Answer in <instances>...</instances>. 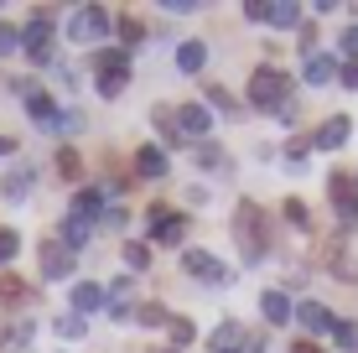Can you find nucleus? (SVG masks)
I'll list each match as a JSON object with an SVG mask.
<instances>
[{"label":"nucleus","mask_w":358,"mask_h":353,"mask_svg":"<svg viewBox=\"0 0 358 353\" xmlns=\"http://www.w3.org/2000/svg\"><path fill=\"white\" fill-rule=\"evenodd\" d=\"M234 239H239V250H244V260H265V250H270V239H265V213H260V203H239L234 208Z\"/></svg>","instance_id":"obj_1"},{"label":"nucleus","mask_w":358,"mask_h":353,"mask_svg":"<svg viewBox=\"0 0 358 353\" xmlns=\"http://www.w3.org/2000/svg\"><path fill=\"white\" fill-rule=\"evenodd\" d=\"M250 104L255 109H286L291 104V83H286V73L280 68H255V78H250Z\"/></svg>","instance_id":"obj_2"},{"label":"nucleus","mask_w":358,"mask_h":353,"mask_svg":"<svg viewBox=\"0 0 358 353\" xmlns=\"http://www.w3.org/2000/svg\"><path fill=\"white\" fill-rule=\"evenodd\" d=\"M109 27H115V21H109V10H104V6H78V10H73L68 36H73V42H104Z\"/></svg>","instance_id":"obj_3"},{"label":"nucleus","mask_w":358,"mask_h":353,"mask_svg":"<svg viewBox=\"0 0 358 353\" xmlns=\"http://www.w3.org/2000/svg\"><path fill=\"white\" fill-rule=\"evenodd\" d=\"M182 271L197 275V281H208V286H229V265L213 260L208 250H187V254H182Z\"/></svg>","instance_id":"obj_4"},{"label":"nucleus","mask_w":358,"mask_h":353,"mask_svg":"<svg viewBox=\"0 0 358 353\" xmlns=\"http://www.w3.org/2000/svg\"><path fill=\"white\" fill-rule=\"evenodd\" d=\"M327 187H332V208H338L343 213V224H358V182L348 177V172H332L327 177Z\"/></svg>","instance_id":"obj_5"},{"label":"nucleus","mask_w":358,"mask_h":353,"mask_svg":"<svg viewBox=\"0 0 358 353\" xmlns=\"http://www.w3.org/2000/svg\"><path fill=\"white\" fill-rule=\"evenodd\" d=\"M21 42H27V52L36 57V63H52V16H31V27L21 31Z\"/></svg>","instance_id":"obj_6"},{"label":"nucleus","mask_w":358,"mask_h":353,"mask_svg":"<svg viewBox=\"0 0 358 353\" xmlns=\"http://www.w3.org/2000/svg\"><path fill=\"white\" fill-rule=\"evenodd\" d=\"M151 239H156V245H182V239H187V218L166 213L162 203H156V208H151Z\"/></svg>","instance_id":"obj_7"},{"label":"nucleus","mask_w":358,"mask_h":353,"mask_svg":"<svg viewBox=\"0 0 358 353\" xmlns=\"http://www.w3.org/2000/svg\"><path fill=\"white\" fill-rule=\"evenodd\" d=\"M27 115H31L42 130H63V120H68V115H57L52 94H42V89H31V94H27Z\"/></svg>","instance_id":"obj_8"},{"label":"nucleus","mask_w":358,"mask_h":353,"mask_svg":"<svg viewBox=\"0 0 358 353\" xmlns=\"http://www.w3.org/2000/svg\"><path fill=\"white\" fill-rule=\"evenodd\" d=\"M36 254H42V271L52 275V281H63V275H73V250H68V245H52V239H47V245L36 250Z\"/></svg>","instance_id":"obj_9"},{"label":"nucleus","mask_w":358,"mask_h":353,"mask_svg":"<svg viewBox=\"0 0 358 353\" xmlns=\"http://www.w3.org/2000/svg\"><path fill=\"white\" fill-rule=\"evenodd\" d=\"M296 322H301L306 333H332V327H338V317H332L322 301H301V307H296Z\"/></svg>","instance_id":"obj_10"},{"label":"nucleus","mask_w":358,"mask_h":353,"mask_svg":"<svg viewBox=\"0 0 358 353\" xmlns=\"http://www.w3.org/2000/svg\"><path fill=\"white\" fill-rule=\"evenodd\" d=\"M260 312H265V322H275V327L296 322V307L286 301V291H265V296H260Z\"/></svg>","instance_id":"obj_11"},{"label":"nucleus","mask_w":358,"mask_h":353,"mask_svg":"<svg viewBox=\"0 0 358 353\" xmlns=\"http://www.w3.org/2000/svg\"><path fill=\"white\" fill-rule=\"evenodd\" d=\"M208 125H213V115H208L203 104H182V115H177L182 136H208Z\"/></svg>","instance_id":"obj_12"},{"label":"nucleus","mask_w":358,"mask_h":353,"mask_svg":"<svg viewBox=\"0 0 358 353\" xmlns=\"http://www.w3.org/2000/svg\"><path fill=\"white\" fill-rule=\"evenodd\" d=\"M135 172L141 177H166V151L162 145H141V151H135Z\"/></svg>","instance_id":"obj_13"},{"label":"nucleus","mask_w":358,"mask_h":353,"mask_svg":"<svg viewBox=\"0 0 358 353\" xmlns=\"http://www.w3.org/2000/svg\"><path fill=\"white\" fill-rule=\"evenodd\" d=\"M208 68V47L203 42H182L177 47V73H203Z\"/></svg>","instance_id":"obj_14"},{"label":"nucleus","mask_w":358,"mask_h":353,"mask_svg":"<svg viewBox=\"0 0 358 353\" xmlns=\"http://www.w3.org/2000/svg\"><path fill=\"white\" fill-rule=\"evenodd\" d=\"M94 68H99V78H120V73H130V57L104 47V52H94Z\"/></svg>","instance_id":"obj_15"},{"label":"nucleus","mask_w":358,"mask_h":353,"mask_svg":"<svg viewBox=\"0 0 358 353\" xmlns=\"http://www.w3.org/2000/svg\"><path fill=\"white\" fill-rule=\"evenodd\" d=\"M89 234H94L89 218H78V213L63 218V245H68V250H83V245H89Z\"/></svg>","instance_id":"obj_16"},{"label":"nucleus","mask_w":358,"mask_h":353,"mask_svg":"<svg viewBox=\"0 0 358 353\" xmlns=\"http://www.w3.org/2000/svg\"><path fill=\"white\" fill-rule=\"evenodd\" d=\"M348 130H353V125H348V120H343V115H332V120H327V125H322V130H317V145H322V151H338V145H343V141H348Z\"/></svg>","instance_id":"obj_17"},{"label":"nucleus","mask_w":358,"mask_h":353,"mask_svg":"<svg viewBox=\"0 0 358 353\" xmlns=\"http://www.w3.org/2000/svg\"><path fill=\"white\" fill-rule=\"evenodd\" d=\"M99 307H104V291H99L94 281L73 286V312H78V317H83V312H99Z\"/></svg>","instance_id":"obj_18"},{"label":"nucleus","mask_w":358,"mask_h":353,"mask_svg":"<svg viewBox=\"0 0 358 353\" xmlns=\"http://www.w3.org/2000/svg\"><path fill=\"white\" fill-rule=\"evenodd\" d=\"M208 343H213V353H239V348H244V327H239V322H224Z\"/></svg>","instance_id":"obj_19"},{"label":"nucleus","mask_w":358,"mask_h":353,"mask_svg":"<svg viewBox=\"0 0 358 353\" xmlns=\"http://www.w3.org/2000/svg\"><path fill=\"white\" fill-rule=\"evenodd\" d=\"M332 73H338V57H322V52L306 57V83H317V89H322V83H332Z\"/></svg>","instance_id":"obj_20"},{"label":"nucleus","mask_w":358,"mask_h":353,"mask_svg":"<svg viewBox=\"0 0 358 353\" xmlns=\"http://www.w3.org/2000/svg\"><path fill=\"white\" fill-rule=\"evenodd\" d=\"M99 208H104V187H89V192H78V198H73V213L89 218V224L99 218Z\"/></svg>","instance_id":"obj_21"},{"label":"nucleus","mask_w":358,"mask_h":353,"mask_svg":"<svg viewBox=\"0 0 358 353\" xmlns=\"http://www.w3.org/2000/svg\"><path fill=\"white\" fill-rule=\"evenodd\" d=\"M27 296H31V286L21 281V275H0V301H6V307H21Z\"/></svg>","instance_id":"obj_22"},{"label":"nucleus","mask_w":358,"mask_h":353,"mask_svg":"<svg viewBox=\"0 0 358 353\" xmlns=\"http://www.w3.org/2000/svg\"><path fill=\"white\" fill-rule=\"evenodd\" d=\"M31 182H36V172H31V166H21V172H10V177H6V187H0V192H6L10 203H21V198H27V187H31Z\"/></svg>","instance_id":"obj_23"},{"label":"nucleus","mask_w":358,"mask_h":353,"mask_svg":"<svg viewBox=\"0 0 358 353\" xmlns=\"http://www.w3.org/2000/svg\"><path fill=\"white\" fill-rule=\"evenodd\" d=\"M322 254H327V265H332V271H338V281H358V265L348 260V254H343V245H327Z\"/></svg>","instance_id":"obj_24"},{"label":"nucleus","mask_w":358,"mask_h":353,"mask_svg":"<svg viewBox=\"0 0 358 353\" xmlns=\"http://www.w3.org/2000/svg\"><path fill=\"white\" fill-rule=\"evenodd\" d=\"M21 254V239H16V229H0V265H10Z\"/></svg>","instance_id":"obj_25"},{"label":"nucleus","mask_w":358,"mask_h":353,"mask_svg":"<svg viewBox=\"0 0 358 353\" xmlns=\"http://www.w3.org/2000/svg\"><path fill=\"white\" fill-rule=\"evenodd\" d=\"M301 21V6H270V27H296Z\"/></svg>","instance_id":"obj_26"},{"label":"nucleus","mask_w":358,"mask_h":353,"mask_svg":"<svg viewBox=\"0 0 358 353\" xmlns=\"http://www.w3.org/2000/svg\"><path fill=\"white\" fill-rule=\"evenodd\" d=\"M125 265L130 271H151V250L145 245H125Z\"/></svg>","instance_id":"obj_27"},{"label":"nucleus","mask_w":358,"mask_h":353,"mask_svg":"<svg viewBox=\"0 0 358 353\" xmlns=\"http://www.w3.org/2000/svg\"><path fill=\"white\" fill-rule=\"evenodd\" d=\"M141 322H145V327H162V322H171V317H166L162 301H145V307H141Z\"/></svg>","instance_id":"obj_28"},{"label":"nucleus","mask_w":358,"mask_h":353,"mask_svg":"<svg viewBox=\"0 0 358 353\" xmlns=\"http://www.w3.org/2000/svg\"><path fill=\"white\" fill-rule=\"evenodd\" d=\"M332 338H338V348H348V353L358 348V327L353 322H338V327H332Z\"/></svg>","instance_id":"obj_29"},{"label":"nucleus","mask_w":358,"mask_h":353,"mask_svg":"<svg viewBox=\"0 0 358 353\" xmlns=\"http://www.w3.org/2000/svg\"><path fill=\"white\" fill-rule=\"evenodd\" d=\"M125 83H130V73H120V78H99V94H104V99H120Z\"/></svg>","instance_id":"obj_30"},{"label":"nucleus","mask_w":358,"mask_h":353,"mask_svg":"<svg viewBox=\"0 0 358 353\" xmlns=\"http://www.w3.org/2000/svg\"><path fill=\"white\" fill-rule=\"evenodd\" d=\"M197 166H224V151H218L213 141H203L197 145Z\"/></svg>","instance_id":"obj_31"},{"label":"nucleus","mask_w":358,"mask_h":353,"mask_svg":"<svg viewBox=\"0 0 358 353\" xmlns=\"http://www.w3.org/2000/svg\"><path fill=\"white\" fill-rule=\"evenodd\" d=\"M57 172H63L68 182H73V177H78V172H83V161H78V151H63V156H57Z\"/></svg>","instance_id":"obj_32"},{"label":"nucleus","mask_w":358,"mask_h":353,"mask_svg":"<svg viewBox=\"0 0 358 353\" xmlns=\"http://www.w3.org/2000/svg\"><path fill=\"white\" fill-rule=\"evenodd\" d=\"M192 338H197V327H192V322L171 317V343H192Z\"/></svg>","instance_id":"obj_33"},{"label":"nucleus","mask_w":358,"mask_h":353,"mask_svg":"<svg viewBox=\"0 0 358 353\" xmlns=\"http://www.w3.org/2000/svg\"><path fill=\"white\" fill-rule=\"evenodd\" d=\"M343 57L358 63V27H343Z\"/></svg>","instance_id":"obj_34"},{"label":"nucleus","mask_w":358,"mask_h":353,"mask_svg":"<svg viewBox=\"0 0 358 353\" xmlns=\"http://www.w3.org/2000/svg\"><path fill=\"white\" fill-rule=\"evenodd\" d=\"M57 338H83V317H57Z\"/></svg>","instance_id":"obj_35"},{"label":"nucleus","mask_w":358,"mask_h":353,"mask_svg":"<svg viewBox=\"0 0 358 353\" xmlns=\"http://www.w3.org/2000/svg\"><path fill=\"white\" fill-rule=\"evenodd\" d=\"M115 27H120V36H125V42H141V21H135V16H120Z\"/></svg>","instance_id":"obj_36"},{"label":"nucleus","mask_w":358,"mask_h":353,"mask_svg":"<svg viewBox=\"0 0 358 353\" xmlns=\"http://www.w3.org/2000/svg\"><path fill=\"white\" fill-rule=\"evenodd\" d=\"M244 16H250V21H270V6H265V0H250V6H244Z\"/></svg>","instance_id":"obj_37"},{"label":"nucleus","mask_w":358,"mask_h":353,"mask_svg":"<svg viewBox=\"0 0 358 353\" xmlns=\"http://www.w3.org/2000/svg\"><path fill=\"white\" fill-rule=\"evenodd\" d=\"M208 99H213L218 109H224V115H239V109H234V99H229V94H224V89H208Z\"/></svg>","instance_id":"obj_38"},{"label":"nucleus","mask_w":358,"mask_h":353,"mask_svg":"<svg viewBox=\"0 0 358 353\" xmlns=\"http://www.w3.org/2000/svg\"><path fill=\"white\" fill-rule=\"evenodd\" d=\"M16 42H21L16 31H10V27H0V57H6V52H16Z\"/></svg>","instance_id":"obj_39"},{"label":"nucleus","mask_w":358,"mask_h":353,"mask_svg":"<svg viewBox=\"0 0 358 353\" xmlns=\"http://www.w3.org/2000/svg\"><path fill=\"white\" fill-rule=\"evenodd\" d=\"M104 229H125V203H120V208H109V213H104Z\"/></svg>","instance_id":"obj_40"},{"label":"nucleus","mask_w":358,"mask_h":353,"mask_svg":"<svg viewBox=\"0 0 358 353\" xmlns=\"http://www.w3.org/2000/svg\"><path fill=\"white\" fill-rule=\"evenodd\" d=\"M286 218H291V224H301V229H306V208H301V203H286Z\"/></svg>","instance_id":"obj_41"},{"label":"nucleus","mask_w":358,"mask_h":353,"mask_svg":"<svg viewBox=\"0 0 358 353\" xmlns=\"http://www.w3.org/2000/svg\"><path fill=\"white\" fill-rule=\"evenodd\" d=\"M343 83H348V89H358V63H348V68H343Z\"/></svg>","instance_id":"obj_42"},{"label":"nucleus","mask_w":358,"mask_h":353,"mask_svg":"<svg viewBox=\"0 0 358 353\" xmlns=\"http://www.w3.org/2000/svg\"><path fill=\"white\" fill-rule=\"evenodd\" d=\"M291 353H322V348H317V343H306V338H301V343H291Z\"/></svg>","instance_id":"obj_43"},{"label":"nucleus","mask_w":358,"mask_h":353,"mask_svg":"<svg viewBox=\"0 0 358 353\" xmlns=\"http://www.w3.org/2000/svg\"><path fill=\"white\" fill-rule=\"evenodd\" d=\"M10 151H16V141H10V136H0V156H10Z\"/></svg>","instance_id":"obj_44"},{"label":"nucleus","mask_w":358,"mask_h":353,"mask_svg":"<svg viewBox=\"0 0 358 353\" xmlns=\"http://www.w3.org/2000/svg\"><path fill=\"white\" fill-rule=\"evenodd\" d=\"M171 353H177V348H171Z\"/></svg>","instance_id":"obj_45"}]
</instances>
